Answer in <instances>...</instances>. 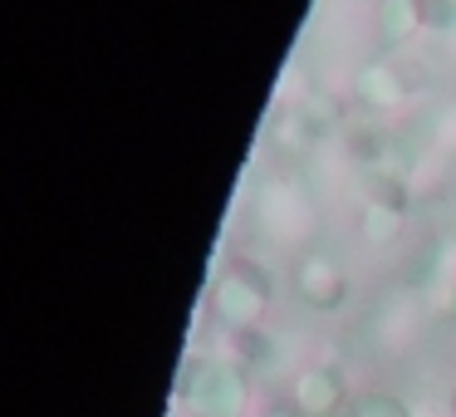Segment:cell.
Here are the masks:
<instances>
[{"label": "cell", "mask_w": 456, "mask_h": 417, "mask_svg": "<svg viewBox=\"0 0 456 417\" xmlns=\"http://www.w3.org/2000/svg\"><path fill=\"white\" fill-rule=\"evenodd\" d=\"M358 417H407V413L393 403V397H368V403L358 407Z\"/></svg>", "instance_id": "6da1fadb"}]
</instances>
